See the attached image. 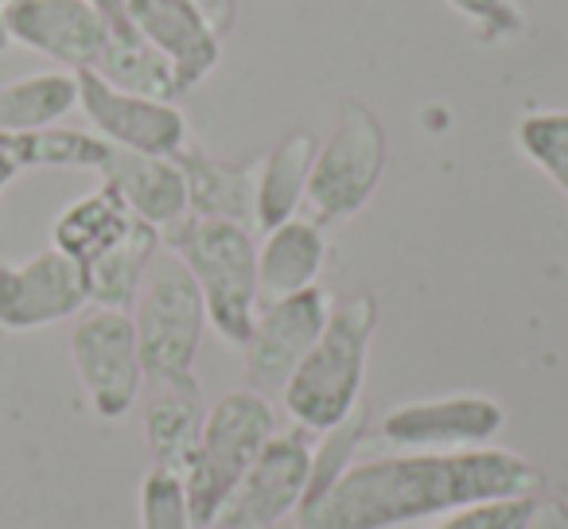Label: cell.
Masks as SVG:
<instances>
[{
  "mask_svg": "<svg viewBox=\"0 0 568 529\" xmlns=\"http://www.w3.org/2000/svg\"><path fill=\"white\" fill-rule=\"evenodd\" d=\"M541 482L545 475L514 451H413L351 464L324 495L304 498L296 518L301 529H389L487 502L537 498Z\"/></svg>",
  "mask_w": 568,
  "mask_h": 529,
  "instance_id": "6da1fadb",
  "label": "cell"
},
{
  "mask_svg": "<svg viewBox=\"0 0 568 529\" xmlns=\"http://www.w3.org/2000/svg\"><path fill=\"white\" fill-rule=\"evenodd\" d=\"M374 327H378V304L371 296H351L332 308L316 347L284 382V409L304 433L324 436L358 409Z\"/></svg>",
  "mask_w": 568,
  "mask_h": 529,
  "instance_id": "7a4b0ae2",
  "label": "cell"
},
{
  "mask_svg": "<svg viewBox=\"0 0 568 529\" xmlns=\"http://www.w3.org/2000/svg\"><path fill=\"white\" fill-rule=\"evenodd\" d=\"M168 245L203 293L206 324L222 343L245 347L257 319V245L250 226L183 214L168 226Z\"/></svg>",
  "mask_w": 568,
  "mask_h": 529,
  "instance_id": "3957f363",
  "label": "cell"
},
{
  "mask_svg": "<svg viewBox=\"0 0 568 529\" xmlns=\"http://www.w3.org/2000/svg\"><path fill=\"white\" fill-rule=\"evenodd\" d=\"M276 433V413L257 389H234L219 397L214 409L203 417L195 459L183 475V498L195 529H211L222 518L226 502L234 498L237 482L253 467L257 451Z\"/></svg>",
  "mask_w": 568,
  "mask_h": 529,
  "instance_id": "277c9868",
  "label": "cell"
},
{
  "mask_svg": "<svg viewBox=\"0 0 568 529\" xmlns=\"http://www.w3.org/2000/svg\"><path fill=\"white\" fill-rule=\"evenodd\" d=\"M206 308L195 277L175 253L152 257L136 296V350H141L144 378L164 389H199L195 358L203 343Z\"/></svg>",
  "mask_w": 568,
  "mask_h": 529,
  "instance_id": "5b68a950",
  "label": "cell"
},
{
  "mask_svg": "<svg viewBox=\"0 0 568 529\" xmlns=\"http://www.w3.org/2000/svg\"><path fill=\"white\" fill-rule=\"evenodd\" d=\"M382 172H386V129L363 102L351 98L343 102L339 125L332 129L324 149H316L304 199L316 206L320 218H351L371 203Z\"/></svg>",
  "mask_w": 568,
  "mask_h": 529,
  "instance_id": "8992f818",
  "label": "cell"
},
{
  "mask_svg": "<svg viewBox=\"0 0 568 529\" xmlns=\"http://www.w3.org/2000/svg\"><path fill=\"white\" fill-rule=\"evenodd\" d=\"M71 358L98 417L121 420L144 382L133 316L121 308H90L71 332Z\"/></svg>",
  "mask_w": 568,
  "mask_h": 529,
  "instance_id": "52a82bcc",
  "label": "cell"
},
{
  "mask_svg": "<svg viewBox=\"0 0 568 529\" xmlns=\"http://www.w3.org/2000/svg\"><path fill=\"white\" fill-rule=\"evenodd\" d=\"M90 304L79 261L63 250H40L28 261L0 265V327L4 332H40L59 319L82 316Z\"/></svg>",
  "mask_w": 568,
  "mask_h": 529,
  "instance_id": "ba28073f",
  "label": "cell"
},
{
  "mask_svg": "<svg viewBox=\"0 0 568 529\" xmlns=\"http://www.w3.org/2000/svg\"><path fill=\"white\" fill-rule=\"evenodd\" d=\"M312 440L304 428L296 433H273L257 451L245 479L237 482L234 498L226 502L222 518L230 529H273L281 518L301 510L312 482Z\"/></svg>",
  "mask_w": 568,
  "mask_h": 529,
  "instance_id": "9c48e42d",
  "label": "cell"
},
{
  "mask_svg": "<svg viewBox=\"0 0 568 529\" xmlns=\"http://www.w3.org/2000/svg\"><path fill=\"white\" fill-rule=\"evenodd\" d=\"M74 79H79V110L105 144L144 156H175L187 144V118L175 102L125 94L94 71H74Z\"/></svg>",
  "mask_w": 568,
  "mask_h": 529,
  "instance_id": "30bf717a",
  "label": "cell"
},
{
  "mask_svg": "<svg viewBox=\"0 0 568 529\" xmlns=\"http://www.w3.org/2000/svg\"><path fill=\"white\" fill-rule=\"evenodd\" d=\"M327 316H332V293L320 285L304 288L296 296H284V301L261 304L250 339L242 347L245 374H250L253 386L284 389V382L293 378L301 358L324 335Z\"/></svg>",
  "mask_w": 568,
  "mask_h": 529,
  "instance_id": "8fae6325",
  "label": "cell"
},
{
  "mask_svg": "<svg viewBox=\"0 0 568 529\" xmlns=\"http://www.w3.org/2000/svg\"><path fill=\"white\" fill-rule=\"evenodd\" d=\"M506 425V409L495 397L459 394L436 401H413L394 409L378 425V440L417 451H467L495 440Z\"/></svg>",
  "mask_w": 568,
  "mask_h": 529,
  "instance_id": "7c38bea8",
  "label": "cell"
},
{
  "mask_svg": "<svg viewBox=\"0 0 568 529\" xmlns=\"http://www.w3.org/2000/svg\"><path fill=\"white\" fill-rule=\"evenodd\" d=\"M4 24L12 43L55 59L74 71L94 67L110 28L87 0H4Z\"/></svg>",
  "mask_w": 568,
  "mask_h": 529,
  "instance_id": "4fadbf2b",
  "label": "cell"
},
{
  "mask_svg": "<svg viewBox=\"0 0 568 529\" xmlns=\"http://www.w3.org/2000/svg\"><path fill=\"white\" fill-rule=\"evenodd\" d=\"M129 24L172 63L180 94H191L219 67L222 40L191 0H129Z\"/></svg>",
  "mask_w": 568,
  "mask_h": 529,
  "instance_id": "5bb4252c",
  "label": "cell"
},
{
  "mask_svg": "<svg viewBox=\"0 0 568 529\" xmlns=\"http://www.w3.org/2000/svg\"><path fill=\"white\" fill-rule=\"evenodd\" d=\"M102 183H110L136 218L152 222L156 230L172 226L187 214V183L172 156H144V152L110 149L105 164L98 167Z\"/></svg>",
  "mask_w": 568,
  "mask_h": 529,
  "instance_id": "9a60e30c",
  "label": "cell"
},
{
  "mask_svg": "<svg viewBox=\"0 0 568 529\" xmlns=\"http://www.w3.org/2000/svg\"><path fill=\"white\" fill-rule=\"evenodd\" d=\"M265 234V245L257 250V304L284 301L316 285L327 261L324 230L308 218H288Z\"/></svg>",
  "mask_w": 568,
  "mask_h": 529,
  "instance_id": "2e32d148",
  "label": "cell"
},
{
  "mask_svg": "<svg viewBox=\"0 0 568 529\" xmlns=\"http://www.w3.org/2000/svg\"><path fill=\"white\" fill-rule=\"evenodd\" d=\"M175 164L187 183V214L195 218H222L237 226H253V203H257V164L230 167L222 160L206 156L195 144H183L175 152Z\"/></svg>",
  "mask_w": 568,
  "mask_h": 529,
  "instance_id": "e0dca14e",
  "label": "cell"
},
{
  "mask_svg": "<svg viewBox=\"0 0 568 529\" xmlns=\"http://www.w3.org/2000/svg\"><path fill=\"white\" fill-rule=\"evenodd\" d=\"M133 222L136 214L125 206V199L110 183H102L59 214L55 226H51V245L63 250L71 261H79V269H87L133 230Z\"/></svg>",
  "mask_w": 568,
  "mask_h": 529,
  "instance_id": "ac0fdd59",
  "label": "cell"
},
{
  "mask_svg": "<svg viewBox=\"0 0 568 529\" xmlns=\"http://www.w3.org/2000/svg\"><path fill=\"white\" fill-rule=\"evenodd\" d=\"M316 136L308 129L288 133L265 160L257 172V203H253V226L273 230L281 222L296 218V206L304 203L308 191L312 160H316Z\"/></svg>",
  "mask_w": 568,
  "mask_h": 529,
  "instance_id": "d6986e66",
  "label": "cell"
},
{
  "mask_svg": "<svg viewBox=\"0 0 568 529\" xmlns=\"http://www.w3.org/2000/svg\"><path fill=\"white\" fill-rule=\"evenodd\" d=\"M160 250V230L152 222L136 218L133 230L113 245L110 253L87 265L82 277H87V293L94 308H121L125 312L129 304L136 301V288H141L144 273H149L152 257Z\"/></svg>",
  "mask_w": 568,
  "mask_h": 529,
  "instance_id": "ffe728a7",
  "label": "cell"
},
{
  "mask_svg": "<svg viewBox=\"0 0 568 529\" xmlns=\"http://www.w3.org/2000/svg\"><path fill=\"white\" fill-rule=\"evenodd\" d=\"M199 389H168V394L152 397L144 409V436H149L152 459L160 471L187 475L191 459H195L199 436H203V405H199Z\"/></svg>",
  "mask_w": 568,
  "mask_h": 529,
  "instance_id": "44dd1931",
  "label": "cell"
},
{
  "mask_svg": "<svg viewBox=\"0 0 568 529\" xmlns=\"http://www.w3.org/2000/svg\"><path fill=\"white\" fill-rule=\"evenodd\" d=\"M79 105L74 71H43L0 87V133L51 129Z\"/></svg>",
  "mask_w": 568,
  "mask_h": 529,
  "instance_id": "7402d4cb",
  "label": "cell"
},
{
  "mask_svg": "<svg viewBox=\"0 0 568 529\" xmlns=\"http://www.w3.org/2000/svg\"><path fill=\"white\" fill-rule=\"evenodd\" d=\"M87 71H94L98 79L125 90V94L156 98V102H175V98H183L172 63H168L156 48H149L136 32L110 35L102 55H98L94 67H87Z\"/></svg>",
  "mask_w": 568,
  "mask_h": 529,
  "instance_id": "603a6c76",
  "label": "cell"
},
{
  "mask_svg": "<svg viewBox=\"0 0 568 529\" xmlns=\"http://www.w3.org/2000/svg\"><path fill=\"white\" fill-rule=\"evenodd\" d=\"M518 149L565 191L568 199V110H537L518 121Z\"/></svg>",
  "mask_w": 568,
  "mask_h": 529,
  "instance_id": "cb8c5ba5",
  "label": "cell"
},
{
  "mask_svg": "<svg viewBox=\"0 0 568 529\" xmlns=\"http://www.w3.org/2000/svg\"><path fill=\"white\" fill-rule=\"evenodd\" d=\"M28 167H102L113 144L94 133H74V129H32L24 133Z\"/></svg>",
  "mask_w": 568,
  "mask_h": 529,
  "instance_id": "d4e9b609",
  "label": "cell"
},
{
  "mask_svg": "<svg viewBox=\"0 0 568 529\" xmlns=\"http://www.w3.org/2000/svg\"><path fill=\"white\" fill-rule=\"evenodd\" d=\"M141 529H195L183 498V479L152 467L141 482Z\"/></svg>",
  "mask_w": 568,
  "mask_h": 529,
  "instance_id": "484cf974",
  "label": "cell"
},
{
  "mask_svg": "<svg viewBox=\"0 0 568 529\" xmlns=\"http://www.w3.org/2000/svg\"><path fill=\"white\" fill-rule=\"evenodd\" d=\"M459 17H467L475 24L483 43H503L518 40L526 32V17L514 0H448Z\"/></svg>",
  "mask_w": 568,
  "mask_h": 529,
  "instance_id": "4316f807",
  "label": "cell"
},
{
  "mask_svg": "<svg viewBox=\"0 0 568 529\" xmlns=\"http://www.w3.org/2000/svg\"><path fill=\"white\" fill-rule=\"evenodd\" d=\"M537 498H510V502H487L471 510L452 513V521H440L436 529H526Z\"/></svg>",
  "mask_w": 568,
  "mask_h": 529,
  "instance_id": "83f0119b",
  "label": "cell"
},
{
  "mask_svg": "<svg viewBox=\"0 0 568 529\" xmlns=\"http://www.w3.org/2000/svg\"><path fill=\"white\" fill-rule=\"evenodd\" d=\"M20 172H28L24 133H0V191L9 187Z\"/></svg>",
  "mask_w": 568,
  "mask_h": 529,
  "instance_id": "f1b7e54d",
  "label": "cell"
},
{
  "mask_svg": "<svg viewBox=\"0 0 568 529\" xmlns=\"http://www.w3.org/2000/svg\"><path fill=\"white\" fill-rule=\"evenodd\" d=\"M199 12H203V20L214 28V35H230V28H234L237 20V0H191Z\"/></svg>",
  "mask_w": 568,
  "mask_h": 529,
  "instance_id": "f546056e",
  "label": "cell"
},
{
  "mask_svg": "<svg viewBox=\"0 0 568 529\" xmlns=\"http://www.w3.org/2000/svg\"><path fill=\"white\" fill-rule=\"evenodd\" d=\"M526 529H568V502L565 498H537Z\"/></svg>",
  "mask_w": 568,
  "mask_h": 529,
  "instance_id": "4dcf8cb0",
  "label": "cell"
},
{
  "mask_svg": "<svg viewBox=\"0 0 568 529\" xmlns=\"http://www.w3.org/2000/svg\"><path fill=\"white\" fill-rule=\"evenodd\" d=\"M87 4L105 20L110 35H129V32H133V24H129V0H87Z\"/></svg>",
  "mask_w": 568,
  "mask_h": 529,
  "instance_id": "1f68e13d",
  "label": "cell"
},
{
  "mask_svg": "<svg viewBox=\"0 0 568 529\" xmlns=\"http://www.w3.org/2000/svg\"><path fill=\"white\" fill-rule=\"evenodd\" d=\"M12 48V35H9V24H4V4H0V51Z\"/></svg>",
  "mask_w": 568,
  "mask_h": 529,
  "instance_id": "d6a6232c",
  "label": "cell"
},
{
  "mask_svg": "<svg viewBox=\"0 0 568 529\" xmlns=\"http://www.w3.org/2000/svg\"><path fill=\"white\" fill-rule=\"evenodd\" d=\"M0 4H4V0H0Z\"/></svg>",
  "mask_w": 568,
  "mask_h": 529,
  "instance_id": "836d02e7",
  "label": "cell"
}]
</instances>
